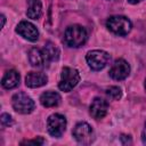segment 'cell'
I'll return each mask as SVG.
<instances>
[{"mask_svg":"<svg viewBox=\"0 0 146 146\" xmlns=\"http://www.w3.org/2000/svg\"><path fill=\"white\" fill-rule=\"evenodd\" d=\"M87 31L83 26L74 24L68 26L64 33V41L71 48H79L87 41Z\"/></svg>","mask_w":146,"mask_h":146,"instance_id":"1","label":"cell"},{"mask_svg":"<svg viewBox=\"0 0 146 146\" xmlns=\"http://www.w3.org/2000/svg\"><path fill=\"white\" fill-rule=\"evenodd\" d=\"M106 26L112 33L116 35H127L131 31L132 24L128 17L115 15V16H111L107 19Z\"/></svg>","mask_w":146,"mask_h":146,"instance_id":"2","label":"cell"},{"mask_svg":"<svg viewBox=\"0 0 146 146\" xmlns=\"http://www.w3.org/2000/svg\"><path fill=\"white\" fill-rule=\"evenodd\" d=\"M80 81V73L76 68L73 67H64L60 73V80L58 83V88L62 91L68 92L73 88L76 87V84Z\"/></svg>","mask_w":146,"mask_h":146,"instance_id":"3","label":"cell"},{"mask_svg":"<svg viewBox=\"0 0 146 146\" xmlns=\"http://www.w3.org/2000/svg\"><path fill=\"white\" fill-rule=\"evenodd\" d=\"M13 108L21 114H30L33 112L35 104L33 99L24 92H17L11 98Z\"/></svg>","mask_w":146,"mask_h":146,"instance_id":"4","label":"cell"},{"mask_svg":"<svg viewBox=\"0 0 146 146\" xmlns=\"http://www.w3.org/2000/svg\"><path fill=\"white\" fill-rule=\"evenodd\" d=\"M86 60L91 70L100 71L107 65V63L110 60V55L104 50L96 49V50H91L87 54Z\"/></svg>","mask_w":146,"mask_h":146,"instance_id":"5","label":"cell"},{"mask_svg":"<svg viewBox=\"0 0 146 146\" xmlns=\"http://www.w3.org/2000/svg\"><path fill=\"white\" fill-rule=\"evenodd\" d=\"M47 129L50 136L59 138L66 129V119L64 115L55 113L51 114L47 120Z\"/></svg>","mask_w":146,"mask_h":146,"instance_id":"6","label":"cell"},{"mask_svg":"<svg viewBox=\"0 0 146 146\" xmlns=\"http://www.w3.org/2000/svg\"><path fill=\"white\" fill-rule=\"evenodd\" d=\"M72 133L75 140L83 145H88L94 140V130L87 122H79L75 124Z\"/></svg>","mask_w":146,"mask_h":146,"instance_id":"7","label":"cell"},{"mask_svg":"<svg viewBox=\"0 0 146 146\" xmlns=\"http://www.w3.org/2000/svg\"><path fill=\"white\" fill-rule=\"evenodd\" d=\"M129 73H130V65L123 58L116 59L110 70V76L116 81L124 80L125 78H128Z\"/></svg>","mask_w":146,"mask_h":146,"instance_id":"8","label":"cell"},{"mask_svg":"<svg viewBox=\"0 0 146 146\" xmlns=\"http://www.w3.org/2000/svg\"><path fill=\"white\" fill-rule=\"evenodd\" d=\"M29 60L31 65L36 68H44L49 65V62H50L44 49H40L36 47H33L29 51Z\"/></svg>","mask_w":146,"mask_h":146,"instance_id":"9","label":"cell"},{"mask_svg":"<svg viewBox=\"0 0 146 146\" xmlns=\"http://www.w3.org/2000/svg\"><path fill=\"white\" fill-rule=\"evenodd\" d=\"M16 32L23 36L24 39L29 40V41H36L38 38H39V31L38 29L35 27V25H33L31 22H27V21H22L17 27H16Z\"/></svg>","mask_w":146,"mask_h":146,"instance_id":"10","label":"cell"},{"mask_svg":"<svg viewBox=\"0 0 146 146\" xmlns=\"http://www.w3.org/2000/svg\"><path fill=\"white\" fill-rule=\"evenodd\" d=\"M108 111V103L103 99V98H95L91 104H90V107H89V112H90V115L96 119V120H100L103 119L106 113Z\"/></svg>","mask_w":146,"mask_h":146,"instance_id":"11","label":"cell"},{"mask_svg":"<svg viewBox=\"0 0 146 146\" xmlns=\"http://www.w3.org/2000/svg\"><path fill=\"white\" fill-rule=\"evenodd\" d=\"M48 78L41 72H29L25 78V84L29 88H39L47 83Z\"/></svg>","mask_w":146,"mask_h":146,"instance_id":"12","label":"cell"},{"mask_svg":"<svg viewBox=\"0 0 146 146\" xmlns=\"http://www.w3.org/2000/svg\"><path fill=\"white\" fill-rule=\"evenodd\" d=\"M19 73L16 70H9L5 73L1 80V84L5 89H14L19 84Z\"/></svg>","mask_w":146,"mask_h":146,"instance_id":"13","label":"cell"},{"mask_svg":"<svg viewBox=\"0 0 146 146\" xmlns=\"http://www.w3.org/2000/svg\"><path fill=\"white\" fill-rule=\"evenodd\" d=\"M40 103L44 107H55L60 103V96L55 91H46L40 96Z\"/></svg>","mask_w":146,"mask_h":146,"instance_id":"14","label":"cell"},{"mask_svg":"<svg viewBox=\"0 0 146 146\" xmlns=\"http://www.w3.org/2000/svg\"><path fill=\"white\" fill-rule=\"evenodd\" d=\"M29 8L26 10V15L31 19H38L41 16V9L42 5L40 0H27Z\"/></svg>","mask_w":146,"mask_h":146,"instance_id":"15","label":"cell"},{"mask_svg":"<svg viewBox=\"0 0 146 146\" xmlns=\"http://www.w3.org/2000/svg\"><path fill=\"white\" fill-rule=\"evenodd\" d=\"M43 49H44L46 54L48 55L50 62H51V60H57V59L59 58V50H58V48H57L52 42L48 41V42L44 44Z\"/></svg>","mask_w":146,"mask_h":146,"instance_id":"16","label":"cell"},{"mask_svg":"<svg viewBox=\"0 0 146 146\" xmlns=\"http://www.w3.org/2000/svg\"><path fill=\"white\" fill-rule=\"evenodd\" d=\"M106 96L112 100H119L122 97V90L116 86H112L106 89Z\"/></svg>","mask_w":146,"mask_h":146,"instance_id":"17","label":"cell"},{"mask_svg":"<svg viewBox=\"0 0 146 146\" xmlns=\"http://www.w3.org/2000/svg\"><path fill=\"white\" fill-rule=\"evenodd\" d=\"M0 121H1V124L3 125V127H9V125H11L13 124V119H11V116L9 115V114H7V113H3V114H1V116H0Z\"/></svg>","mask_w":146,"mask_h":146,"instance_id":"18","label":"cell"},{"mask_svg":"<svg viewBox=\"0 0 146 146\" xmlns=\"http://www.w3.org/2000/svg\"><path fill=\"white\" fill-rule=\"evenodd\" d=\"M43 143H44V139L43 138L36 137L35 139H32V140H24L21 144L22 145H42Z\"/></svg>","mask_w":146,"mask_h":146,"instance_id":"19","label":"cell"},{"mask_svg":"<svg viewBox=\"0 0 146 146\" xmlns=\"http://www.w3.org/2000/svg\"><path fill=\"white\" fill-rule=\"evenodd\" d=\"M141 140L146 145V122H145V125H144V129H143V132H141Z\"/></svg>","mask_w":146,"mask_h":146,"instance_id":"20","label":"cell"},{"mask_svg":"<svg viewBox=\"0 0 146 146\" xmlns=\"http://www.w3.org/2000/svg\"><path fill=\"white\" fill-rule=\"evenodd\" d=\"M1 21H2V23H1V27H3V26H5V23H6V17H5L3 15H1Z\"/></svg>","mask_w":146,"mask_h":146,"instance_id":"21","label":"cell"},{"mask_svg":"<svg viewBox=\"0 0 146 146\" xmlns=\"http://www.w3.org/2000/svg\"><path fill=\"white\" fill-rule=\"evenodd\" d=\"M128 1H129L130 3H133V5H135V3H138V2H140L141 0H128Z\"/></svg>","mask_w":146,"mask_h":146,"instance_id":"22","label":"cell"},{"mask_svg":"<svg viewBox=\"0 0 146 146\" xmlns=\"http://www.w3.org/2000/svg\"><path fill=\"white\" fill-rule=\"evenodd\" d=\"M144 86H145V90H146V80H145V84Z\"/></svg>","mask_w":146,"mask_h":146,"instance_id":"23","label":"cell"}]
</instances>
